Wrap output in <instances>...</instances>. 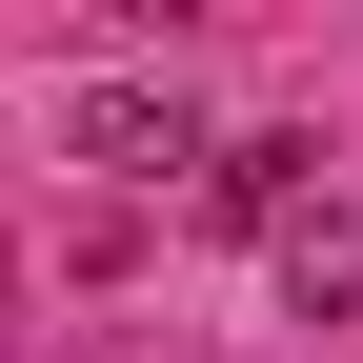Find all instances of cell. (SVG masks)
Returning a JSON list of instances; mask_svg holds the SVG:
<instances>
[{
  "label": "cell",
  "instance_id": "2",
  "mask_svg": "<svg viewBox=\"0 0 363 363\" xmlns=\"http://www.w3.org/2000/svg\"><path fill=\"white\" fill-rule=\"evenodd\" d=\"M61 142H81V162H101V182H162V162H222V142H202V121H182V101H162V81H81V101H61Z\"/></svg>",
  "mask_w": 363,
  "mask_h": 363
},
{
  "label": "cell",
  "instance_id": "3",
  "mask_svg": "<svg viewBox=\"0 0 363 363\" xmlns=\"http://www.w3.org/2000/svg\"><path fill=\"white\" fill-rule=\"evenodd\" d=\"M262 283H283V323H363V202H323L283 262H262Z\"/></svg>",
  "mask_w": 363,
  "mask_h": 363
},
{
  "label": "cell",
  "instance_id": "1",
  "mask_svg": "<svg viewBox=\"0 0 363 363\" xmlns=\"http://www.w3.org/2000/svg\"><path fill=\"white\" fill-rule=\"evenodd\" d=\"M202 222H242V242L283 262L303 222H323V142H303V121H262V142H222V162H202Z\"/></svg>",
  "mask_w": 363,
  "mask_h": 363
}]
</instances>
